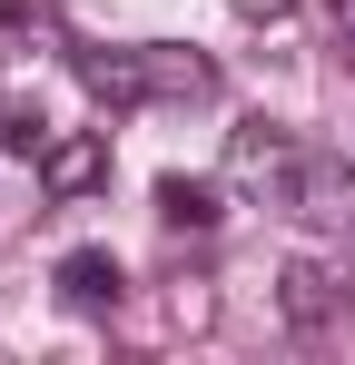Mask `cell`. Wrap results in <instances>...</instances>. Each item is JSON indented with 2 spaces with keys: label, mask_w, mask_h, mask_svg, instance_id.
<instances>
[{
  "label": "cell",
  "mask_w": 355,
  "mask_h": 365,
  "mask_svg": "<svg viewBox=\"0 0 355 365\" xmlns=\"http://www.w3.org/2000/svg\"><path fill=\"white\" fill-rule=\"evenodd\" d=\"M79 89L99 109H197L217 99V60L207 50H178V40H138V50H79Z\"/></svg>",
  "instance_id": "6da1fadb"
},
{
  "label": "cell",
  "mask_w": 355,
  "mask_h": 365,
  "mask_svg": "<svg viewBox=\"0 0 355 365\" xmlns=\"http://www.w3.org/2000/svg\"><path fill=\"white\" fill-rule=\"evenodd\" d=\"M277 207H287L296 227H316V237H355V168L336 158V148H296Z\"/></svg>",
  "instance_id": "7a4b0ae2"
},
{
  "label": "cell",
  "mask_w": 355,
  "mask_h": 365,
  "mask_svg": "<svg viewBox=\"0 0 355 365\" xmlns=\"http://www.w3.org/2000/svg\"><path fill=\"white\" fill-rule=\"evenodd\" d=\"M109 178V128H69V138H40V187L50 197H89Z\"/></svg>",
  "instance_id": "3957f363"
},
{
  "label": "cell",
  "mask_w": 355,
  "mask_h": 365,
  "mask_svg": "<svg viewBox=\"0 0 355 365\" xmlns=\"http://www.w3.org/2000/svg\"><path fill=\"white\" fill-rule=\"evenodd\" d=\"M128 297V267H118L109 247H69L59 257V306H79V316H118Z\"/></svg>",
  "instance_id": "277c9868"
},
{
  "label": "cell",
  "mask_w": 355,
  "mask_h": 365,
  "mask_svg": "<svg viewBox=\"0 0 355 365\" xmlns=\"http://www.w3.org/2000/svg\"><path fill=\"white\" fill-rule=\"evenodd\" d=\"M287 168H296L287 128L247 119V128H237V138H227V178H237V187H267V197H277V187H287Z\"/></svg>",
  "instance_id": "5b68a950"
},
{
  "label": "cell",
  "mask_w": 355,
  "mask_h": 365,
  "mask_svg": "<svg viewBox=\"0 0 355 365\" xmlns=\"http://www.w3.org/2000/svg\"><path fill=\"white\" fill-rule=\"evenodd\" d=\"M277 306H287L296 336H326V326L346 316V287H336L326 267H287V277H277Z\"/></svg>",
  "instance_id": "8992f818"
},
{
  "label": "cell",
  "mask_w": 355,
  "mask_h": 365,
  "mask_svg": "<svg viewBox=\"0 0 355 365\" xmlns=\"http://www.w3.org/2000/svg\"><path fill=\"white\" fill-rule=\"evenodd\" d=\"M158 217H168L178 237H207L227 217V197H217V178H158Z\"/></svg>",
  "instance_id": "52a82bcc"
},
{
  "label": "cell",
  "mask_w": 355,
  "mask_h": 365,
  "mask_svg": "<svg viewBox=\"0 0 355 365\" xmlns=\"http://www.w3.org/2000/svg\"><path fill=\"white\" fill-rule=\"evenodd\" d=\"M326 30H336V60H355V0H326Z\"/></svg>",
  "instance_id": "ba28073f"
},
{
  "label": "cell",
  "mask_w": 355,
  "mask_h": 365,
  "mask_svg": "<svg viewBox=\"0 0 355 365\" xmlns=\"http://www.w3.org/2000/svg\"><path fill=\"white\" fill-rule=\"evenodd\" d=\"M227 10H237V20H257V30H277V20H287L296 0H227Z\"/></svg>",
  "instance_id": "9c48e42d"
},
{
  "label": "cell",
  "mask_w": 355,
  "mask_h": 365,
  "mask_svg": "<svg viewBox=\"0 0 355 365\" xmlns=\"http://www.w3.org/2000/svg\"><path fill=\"white\" fill-rule=\"evenodd\" d=\"M20 20H40V0H0V30H20Z\"/></svg>",
  "instance_id": "30bf717a"
}]
</instances>
